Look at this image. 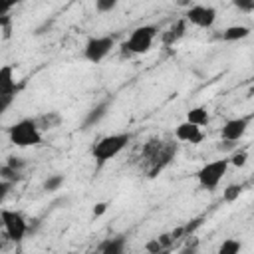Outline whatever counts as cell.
Wrapping results in <instances>:
<instances>
[{
	"label": "cell",
	"instance_id": "obj_1",
	"mask_svg": "<svg viewBox=\"0 0 254 254\" xmlns=\"http://www.w3.org/2000/svg\"><path fill=\"white\" fill-rule=\"evenodd\" d=\"M131 141V135L129 133H113V135H105L101 137L93 149H91V155L95 159L97 165H105L107 161H111L113 157H117L125 147L127 143Z\"/></svg>",
	"mask_w": 254,
	"mask_h": 254
},
{
	"label": "cell",
	"instance_id": "obj_2",
	"mask_svg": "<svg viewBox=\"0 0 254 254\" xmlns=\"http://www.w3.org/2000/svg\"><path fill=\"white\" fill-rule=\"evenodd\" d=\"M10 143L16 147H36L42 143V131L36 119H20L8 129Z\"/></svg>",
	"mask_w": 254,
	"mask_h": 254
},
{
	"label": "cell",
	"instance_id": "obj_3",
	"mask_svg": "<svg viewBox=\"0 0 254 254\" xmlns=\"http://www.w3.org/2000/svg\"><path fill=\"white\" fill-rule=\"evenodd\" d=\"M157 36L155 26H139L131 32V36L121 44L123 56H137V54H147L153 46V40Z\"/></svg>",
	"mask_w": 254,
	"mask_h": 254
},
{
	"label": "cell",
	"instance_id": "obj_4",
	"mask_svg": "<svg viewBox=\"0 0 254 254\" xmlns=\"http://www.w3.org/2000/svg\"><path fill=\"white\" fill-rule=\"evenodd\" d=\"M228 171V159H216V161H210L206 165H202L196 173V179H198V185L206 190H214L218 187V183L222 181V177L226 175Z\"/></svg>",
	"mask_w": 254,
	"mask_h": 254
},
{
	"label": "cell",
	"instance_id": "obj_5",
	"mask_svg": "<svg viewBox=\"0 0 254 254\" xmlns=\"http://www.w3.org/2000/svg\"><path fill=\"white\" fill-rule=\"evenodd\" d=\"M0 216H2V228H4L6 236L14 242H20L28 232V222H26L24 214L18 210L0 208Z\"/></svg>",
	"mask_w": 254,
	"mask_h": 254
},
{
	"label": "cell",
	"instance_id": "obj_6",
	"mask_svg": "<svg viewBox=\"0 0 254 254\" xmlns=\"http://www.w3.org/2000/svg\"><path fill=\"white\" fill-rule=\"evenodd\" d=\"M115 46V40L113 36H93L85 42V48H83V56L87 62L91 64H99L109 52L111 48Z\"/></svg>",
	"mask_w": 254,
	"mask_h": 254
},
{
	"label": "cell",
	"instance_id": "obj_7",
	"mask_svg": "<svg viewBox=\"0 0 254 254\" xmlns=\"http://www.w3.org/2000/svg\"><path fill=\"white\" fill-rule=\"evenodd\" d=\"M185 20L190 22L192 26H196V28H212L214 22H216V10L212 6L196 4V6L187 10Z\"/></svg>",
	"mask_w": 254,
	"mask_h": 254
},
{
	"label": "cell",
	"instance_id": "obj_8",
	"mask_svg": "<svg viewBox=\"0 0 254 254\" xmlns=\"http://www.w3.org/2000/svg\"><path fill=\"white\" fill-rule=\"evenodd\" d=\"M250 119H252V115L228 119V121L222 125V129H220V137L238 143V141L244 137V133H246V129H248V125H250Z\"/></svg>",
	"mask_w": 254,
	"mask_h": 254
},
{
	"label": "cell",
	"instance_id": "obj_9",
	"mask_svg": "<svg viewBox=\"0 0 254 254\" xmlns=\"http://www.w3.org/2000/svg\"><path fill=\"white\" fill-rule=\"evenodd\" d=\"M175 137H177L179 141H183V143H190V145H198V143L204 139L200 127L194 125V123H189V121H183V123L177 125V129H175Z\"/></svg>",
	"mask_w": 254,
	"mask_h": 254
},
{
	"label": "cell",
	"instance_id": "obj_10",
	"mask_svg": "<svg viewBox=\"0 0 254 254\" xmlns=\"http://www.w3.org/2000/svg\"><path fill=\"white\" fill-rule=\"evenodd\" d=\"M18 85L14 77V67L10 64L0 65V95H16Z\"/></svg>",
	"mask_w": 254,
	"mask_h": 254
},
{
	"label": "cell",
	"instance_id": "obj_11",
	"mask_svg": "<svg viewBox=\"0 0 254 254\" xmlns=\"http://www.w3.org/2000/svg\"><path fill=\"white\" fill-rule=\"evenodd\" d=\"M185 32H187V20L183 18V20H179L177 24H173L167 32H163V44H165V46H173L175 42H179V40L185 36Z\"/></svg>",
	"mask_w": 254,
	"mask_h": 254
},
{
	"label": "cell",
	"instance_id": "obj_12",
	"mask_svg": "<svg viewBox=\"0 0 254 254\" xmlns=\"http://www.w3.org/2000/svg\"><path fill=\"white\" fill-rule=\"evenodd\" d=\"M107 109H109V101H103V103L95 105L93 109H89L87 115H85V119H83V129H89V127L97 125L107 115Z\"/></svg>",
	"mask_w": 254,
	"mask_h": 254
},
{
	"label": "cell",
	"instance_id": "obj_13",
	"mask_svg": "<svg viewBox=\"0 0 254 254\" xmlns=\"http://www.w3.org/2000/svg\"><path fill=\"white\" fill-rule=\"evenodd\" d=\"M99 252H103V254H123L125 252V238L115 236V238L103 240L99 244Z\"/></svg>",
	"mask_w": 254,
	"mask_h": 254
},
{
	"label": "cell",
	"instance_id": "obj_14",
	"mask_svg": "<svg viewBox=\"0 0 254 254\" xmlns=\"http://www.w3.org/2000/svg\"><path fill=\"white\" fill-rule=\"evenodd\" d=\"M250 36V28L248 26H228L224 32H222V40L224 42H238V40H244Z\"/></svg>",
	"mask_w": 254,
	"mask_h": 254
},
{
	"label": "cell",
	"instance_id": "obj_15",
	"mask_svg": "<svg viewBox=\"0 0 254 254\" xmlns=\"http://www.w3.org/2000/svg\"><path fill=\"white\" fill-rule=\"evenodd\" d=\"M208 119H210V115H208V109L206 107H192V109L187 111V121L189 123H194L198 127L206 125Z\"/></svg>",
	"mask_w": 254,
	"mask_h": 254
},
{
	"label": "cell",
	"instance_id": "obj_16",
	"mask_svg": "<svg viewBox=\"0 0 254 254\" xmlns=\"http://www.w3.org/2000/svg\"><path fill=\"white\" fill-rule=\"evenodd\" d=\"M60 121H62V117H60V113H56V111H48L46 115H42V117L36 119L40 131H42V129H44V131H46V129H54V127L60 125Z\"/></svg>",
	"mask_w": 254,
	"mask_h": 254
},
{
	"label": "cell",
	"instance_id": "obj_17",
	"mask_svg": "<svg viewBox=\"0 0 254 254\" xmlns=\"http://www.w3.org/2000/svg\"><path fill=\"white\" fill-rule=\"evenodd\" d=\"M0 179H4V181H10V183H20L22 179H24V175H22V171H16V169H12V167H8V165H2L0 167Z\"/></svg>",
	"mask_w": 254,
	"mask_h": 254
},
{
	"label": "cell",
	"instance_id": "obj_18",
	"mask_svg": "<svg viewBox=\"0 0 254 254\" xmlns=\"http://www.w3.org/2000/svg\"><path fill=\"white\" fill-rule=\"evenodd\" d=\"M242 185L240 183H232V185H228L224 190H222V198L226 200V202H234V200H238V196L242 194Z\"/></svg>",
	"mask_w": 254,
	"mask_h": 254
},
{
	"label": "cell",
	"instance_id": "obj_19",
	"mask_svg": "<svg viewBox=\"0 0 254 254\" xmlns=\"http://www.w3.org/2000/svg\"><path fill=\"white\" fill-rule=\"evenodd\" d=\"M238 252H240V242L236 238H226L218 248V254H238Z\"/></svg>",
	"mask_w": 254,
	"mask_h": 254
},
{
	"label": "cell",
	"instance_id": "obj_20",
	"mask_svg": "<svg viewBox=\"0 0 254 254\" xmlns=\"http://www.w3.org/2000/svg\"><path fill=\"white\" fill-rule=\"evenodd\" d=\"M64 175H50L46 181H44V190H48V192H54V190H58L62 185H64Z\"/></svg>",
	"mask_w": 254,
	"mask_h": 254
},
{
	"label": "cell",
	"instance_id": "obj_21",
	"mask_svg": "<svg viewBox=\"0 0 254 254\" xmlns=\"http://www.w3.org/2000/svg\"><path fill=\"white\" fill-rule=\"evenodd\" d=\"M246 161H248V153L246 151H232V155L228 157V165H234V167H238V169H242L244 165H246Z\"/></svg>",
	"mask_w": 254,
	"mask_h": 254
},
{
	"label": "cell",
	"instance_id": "obj_22",
	"mask_svg": "<svg viewBox=\"0 0 254 254\" xmlns=\"http://www.w3.org/2000/svg\"><path fill=\"white\" fill-rule=\"evenodd\" d=\"M232 4L244 14H252L254 12V0H232Z\"/></svg>",
	"mask_w": 254,
	"mask_h": 254
},
{
	"label": "cell",
	"instance_id": "obj_23",
	"mask_svg": "<svg viewBox=\"0 0 254 254\" xmlns=\"http://www.w3.org/2000/svg\"><path fill=\"white\" fill-rule=\"evenodd\" d=\"M117 4H119V0H95L97 12H111Z\"/></svg>",
	"mask_w": 254,
	"mask_h": 254
},
{
	"label": "cell",
	"instance_id": "obj_24",
	"mask_svg": "<svg viewBox=\"0 0 254 254\" xmlns=\"http://www.w3.org/2000/svg\"><path fill=\"white\" fill-rule=\"evenodd\" d=\"M236 149V141H228V139H220L216 143V151L220 153H232Z\"/></svg>",
	"mask_w": 254,
	"mask_h": 254
},
{
	"label": "cell",
	"instance_id": "obj_25",
	"mask_svg": "<svg viewBox=\"0 0 254 254\" xmlns=\"http://www.w3.org/2000/svg\"><path fill=\"white\" fill-rule=\"evenodd\" d=\"M6 165H8V167H12V169H16V171H22V169L26 167V161H24L22 157H16V155H10V157L6 159Z\"/></svg>",
	"mask_w": 254,
	"mask_h": 254
},
{
	"label": "cell",
	"instance_id": "obj_26",
	"mask_svg": "<svg viewBox=\"0 0 254 254\" xmlns=\"http://www.w3.org/2000/svg\"><path fill=\"white\" fill-rule=\"evenodd\" d=\"M12 187H14V183L0 179V204L6 200V196H8V194H10V190H12Z\"/></svg>",
	"mask_w": 254,
	"mask_h": 254
},
{
	"label": "cell",
	"instance_id": "obj_27",
	"mask_svg": "<svg viewBox=\"0 0 254 254\" xmlns=\"http://www.w3.org/2000/svg\"><path fill=\"white\" fill-rule=\"evenodd\" d=\"M22 0H0V16H6L16 4H20Z\"/></svg>",
	"mask_w": 254,
	"mask_h": 254
},
{
	"label": "cell",
	"instance_id": "obj_28",
	"mask_svg": "<svg viewBox=\"0 0 254 254\" xmlns=\"http://www.w3.org/2000/svg\"><path fill=\"white\" fill-rule=\"evenodd\" d=\"M145 250H147V252H151V254H159V252H163L165 248L161 246V242H159L157 238H153V240H149V242L145 244Z\"/></svg>",
	"mask_w": 254,
	"mask_h": 254
},
{
	"label": "cell",
	"instance_id": "obj_29",
	"mask_svg": "<svg viewBox=\"0 0 254 254\" xmlns=\"http://www.w3.org/2000/svg\"><path fill=\"white\" fill-rule=\"evenodd\" d=\"M12 101H14V95H0V117L8 111V107L12 105Z\"/></svg>",
	"mask_w": 254,
	"mask_h": 254
},
{
	"label": "cell",
	"instance_id": "obj_30",
	"mask_svg": "<svg viewBox=\"0 0 254 254\" xmlns=\"http://www.w3.org/2000/svg\"><path fill=\"white\" fill-rule=\"evenodd\" d=\"M157 240L161 242V246H163L165 250H167V248H169V246L173 244V238H171V234H161V236H159Z\"/></svg>",
	"mask_w": 254,
	"mask_h": 254
},
{
	"label": "cell",
	"instance_id": "obj_31",
	"mask_svg": "<svg viewBox=\"0 0 254 254\" xmlns=\"http://www.w3.org/2000/svg\"><path fill=\"white\" fill-rule=\"evenodd\" d=\"M105 210H107V202H97L93 206V216H101Z\"/></svg>",
	"mask_w": 254,
	"mask_h": 254
},
{
	"label": "cell",
	"instance_id": "obj_32",
	"mask_svg": "<svg viewBox=\"0 0 254 254\" xmlns=\"http://www.w3.org/2000/svg\"><path fill=\"white\" fill-rule=\"evenodd\" d=\"M0 228H2V216H0Z\"/></svg>",
	"mask_w": 254,
	"mask_h": 254
},
{
	"label": "cell",
	"instance_id": "obj_33",
	"mask_svg": "<svg viewBox=\"0 0 254 254\" xmlns=\"http://www.w3.org/2000/svg\"><path fill=\"white\" fill-rule=\"evenodd\" d=\"M0 250H2V242H0Z\"/></svg>",
	"mask_w": 254,
	"mask_h": 254
}]
</instances>
